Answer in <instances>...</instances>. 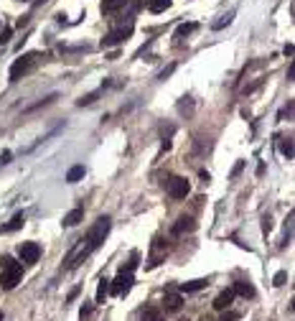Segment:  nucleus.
<instances>
[{
  "instance_id": "obj_20",
  "label": "nucleus",
  "mask_w": 295,
  "mask_h": 321,
  "mask_svg": "<svg viewBox=\"0 0 295 321\" xmlns=\"http://www.w3.org/2000/svg\"><path fill=\"white\" fill-rule=\"evenodd\" d=\"M280 153L290 160L292 158V138H280Z\"/></svg>"
},
{
  "instance_id": "obj_14",
  "label": "nucleus",
  "mask_w": 295,
  "mask_h": 321,
  "mask_svg": "<svg viewBox=\"0 0 295 321\" xmlns=\"http://www.w3.org/2000/svg\"><path fill=\"white\" fill-rule=\"evenodd\" d=\"M194 227H196V222H194L191 217H181V219L176 222V227H173V232H176V235H183V232H191Z\"/></svg>"
},
{
  "instance_id": "obj_30",
  "label": "nucleus",
  "mask_w": 295,
  "mask_h": 321,
  "mask_svg": "<svg viewBox=\"0 0 295 321\" xmlns=\"http://www.w3.org/2000/svg\"><path fill=\"white\" fill-rule=\"evenodd\" d=\"M89 313H92V306H89V303H87V306H82V318H84V316H89Z\"/></svg>"
},
{
  "instance_id": "obj_4",
  "label": "nucleus",
  "mask_w": 295,
  "mask_h": 321,
  "mask_svg": "<svg viewBox=\"0 0 295 321\" xmlns=\"http://www.w3.org/2000/svg\"><path fill=\"white\" fill-rule=\"evenodd\" d=\"M18 255L26 265H36L41 258V245L39 242H23V245H18Z\"/></svg>"
},
{
  "instance_id": "obj_25",
  "label": "nucleus",
  "mask_w": 295,
  "mask_h": 321,
  "mask_svg": "<svg viewBox=\"0 0 295 321\" xmlns=\"http://www.w3.org/2000/svg\"><path fill=\"white\" fill-rule=\"evenodd\" d=\"M11 34H13V28H6L3 34H0V44H8V39H11Z\"/></svg>"
},
{
  "instance_id": "obj_21",
  "label": "nucleus",
  "mask_w": 295,
  "mask_h": 321,
  "mask_svg": "<svg viewBox=\"0 0 295 321\" xmlns=\"http://www.w3.org/2000/svg\"><path fill=\"white\" fill-rule=\"evenodd\" d=\"M107 293H109V280L104 278V280H99V288H97V303H104Z\"/></svg>"
},
{
  "instance_id": "obj_10",
  "label": "nucleus",
  "mask_w": 295,
  "mask_h": 321,
  "mask_svg": "<svg viewBox=\"0 0 295 321\" xmlns=\"http://www.w3.org/2000/svg\"><path fill=\"white\" fill-rule=\"evenodd\" d=\"M23 222H26V214L23 212H18L8 224H3V227H0V235H8V232H16V230H21L23 227Z\"/></svg>"
},
{
  "instance_id": "obj_7",
  "label": "nucleus",
  "mask_w": 295,
  "mask_h": 321,
  "mask_svg": "<svg viewBox=\"0 0 295 321\" xmlns=\"http://www.w3.org/2000/svg\"><path fill=\"white\" fill-rule=\"evenodd\" d=\"M132 36V26H127V28H117V31H109L104 39H102V46L107 49V46H117V44H122V41H127Z\"/></svg>"
},
{
  "instance_id": "obj_2",
  "label": "nucleus",
  "mask_w": 295,
  "mask_h": 321,
  "mask_svg": "<svg viewBox=\"0 0 295 321\" xmlns=\"http://www.w3.org/2000/svg\"><path fill=\"white\" fill-rule=\"evenodd\" d=\"M21 278H23V265L6 255L3 260H0V288H3V291H13L21 283Z\"/></svg>"
},
{
  "instance_id": "obj_26",
  "label": "nucleus",
  "mask_w": 295,
  "mask_h": 321,
  "mask_svg": "<svg viewBox=\"0 0 295 321\" xmlns=\"http://www.w3.org/2000/svg\"><path fill=\"white\" fill-rule=\"evenodd\" d=\"M173 69H176V64H171V67H168V69H163V72H161V77H158V79H166V77H171V74H173Z\"/></svg>"
},
{
  "instance_id": "obj_1",
  "label": "nucleus",
  "mask_w": 295,
  "mask_h": 321,
  "mask_svg": "<svg viewBox=\"0 0 295 321\" xmlns=\"http://www.w3.org/2000/svg\"><path fill=\"white\" fill-rule=\"evenodd\" d=\"M109 227H112L109 217H99V219H97V224L89 230L87 240H82V242H87V245H84V250L79 252V258H77V260H71V263H69V268H77V265H79V260H84L92 250H97V247L104 242V237L109 235Z\"/></svg>"
},
{
  "instance_id": "obj_18",
  "label": "nucleus",
  "mask_w": 295,
  "mask_h": 321,
  "mask_svg": "<svg viewBox=\"0 0 295 321\" xmlns=\"http://www.w3.org/2000/svg\"><path fill=\"white\" fill-rule=\"evenodd\" d=\"M142 321H163V316H161V311H158V308L148 306V308L142 311Z\"/></svg>"
},
{
  "instance_id": "obj_15",
  "label": "nucleus",
  "mask_w": 295,
  "mask_h": 321,
  "mask_svg": "<svg viewBox=\"0 0 295 321\" xmlns=\"http://www.w3.org/2000/svg\"><path fill=\"white\" fill-rule=\"evenodd\" d=\"M84 174H87L84 166H71V169L66 171V181H69V184H77L79 179H84Z\"/></svg>"
},
{
  "instance_id": "obj_17",
  "label": "nucleus",
  "mask_w": 295,
  "mask_h": 321,
  "mask_svg": "<svg viewBox=\"0 0 295 321\" xmlns=\"http://www.w3.org/2000/svg\"><path fill=\"white\" fill-rule=\"evenodd\" d=\"M148 8L151 13H163L166 8H171V0H148Z\"/></svg>"
},
{
  "instance_id": "obj_12",
  "label": "nucleus",
  "mask_w": 295,
  "mask_h": 321,
  "mask_svg": "<svg viewBox=\"0 0 295 321\" xmlns=\"http://www.w3.org/2000/svg\"><path fill=\"white\" fill-rule=\"evenodd\" d=\"M232 291L239 293V296H244V298H252V296H254V285H252L249 280H237Z\"/></svg>"
},
{
  "instance_id": "obj_3",
  "label": "nucleus",
  "mask_w": 295,
  "mask_h": 321,
  "mask_svg": "<svg viewBox=\"0 0 295 321\" xmlns=\"http://www.w3.org/2000/svg\"><path fill=\"white\" fill-rule=\"evenodd\" d=\"M39 61H41V54H39V51L23 54L21 59H16V61H13V67H11V72H8V79H11V82L23 79L28 72H33V69H36V64H39Z\"/></svg>"
},
{
  "instance_id": "obj_11",
  "label": "nucleus",
  "mask_w": 295,
  "mask_h": 321,
  "mask_svg": "<svg viewBox=\"0 0 295 321\" xmlns=\"http://www.w3.org/2000/svg\"><path fill=\"white\" fill-rule=\"evenodd\" d=\"M82 219H84V209H82V207H77V209H71V212L64 217V222H61V224H64V227H77Z\"/></svg>"
},
{
  "instance_id": "obj_27",
  "label": "nucleus",
  "mask_w": 295,
  "mask_h": 321,
  "mask_svg": "<svg viewBox=\"0 0 295 321\" xmlns=\"http://www.w3.org/2000/svg\"><path fill=\"white\" fill-rule=\"evenodd\" d=\"M237 318H239V313H237V311H232V313H224V316H222V321H237Z\"/></svg>"
},
{
  "instance_id": "obj_29",
  "label": "nucleus",
  "mask_w": 295,
  "mask_h": 321,
  "mask_svg": "<svg viewBox=\"0 0 295 321\" xmlns=\"http://www.w3.org/2000/svg\"><path fill=\"white\" fill-rule=\"evenodd\" d=\"M262 230H265V232H270V230H272V222H270V217H265V222H262Z\"/></svg>"
},
{
  "instance_id": "obj_19",
  "label": "nucleus",
  "mask_w": 295,
  "mask_h": 321,
  "mask_svg": "<svg viewBox=\"0 0 295 321\" xmlns=\"http://www.w3.org/2000/svg\"><path fill=\"white\" fill-rule=\"evenodd\" d=\"M196 28H199V26H196V23H181V26H178V28H176V39H178V41H181V39H183V36H189V34H194V31H196Z\"/></svg>"
},
{
  "instance_id": "obj_24",
  "label": "nucleus",
  "mask_w": 295,
  "mask_h": 321,
  "mask_svg": "<svg viewBox=\"0 0 295 321\" xmlns=\"http://www.w3.org/2000/svg\"><path fill=\"white\" fill-rule=\"evenodd\" d=\"M94 100H97V92H92V94H87V97H82V100H79V105H92Z\"/></svg>"
},
{
  "instance_id": "obj_5",
  "label": "nucleus",
  "mask_w": 295,
  "mask_h": 321,
  "mask_svg": "<svg viewBox=\"0 0 295 321\" xmlns=\"http://www.w3.org/2000/svg\"><path fill=\"white\" fill-rule=\"evenodd\" d=\"M132 283H135V278H132V273H125V270H120V275L112 280V285H109V293H115V296H125L130 288H132Z\"/></svg>"
},
{
  "instance_id": "obj_32",
  "label": "nucleus",
  "mask_w": 295,
  "mask_h": 321,
  "mask_svg": "<svg viewBox=\"0 0 295 321\" xmlns=\"http://www.w3.org/2000/svg\"><path fill=\"white\" fill-rule=\"evenodd\" d=\"M39 3H46V0H39Z\"/></svg>"
},
{
  "instance_id": "obj_23",
  "label": "nucleus",
  "mask_w": 295,
  "mask_h": 321,
  "mask_svg": "<svg viewBox=\"0 0 295 321\" xmlns=\"http://www.w3.org/2000/svg\"><path fill=\"white\" fill-rule=\"evenodd\" d=\"M285 280H287V273H285V270H280V273L275 275V285H285Z\"/></svg>"
},
{
  "instance_id": "obj_6",
  "label": "nucleus",
  "mask_w": 295,
  "mask_h": 321,
  "mask_svg": "<svg viewBox=\"0 0 295 321\" xmlns=\"http://www.w3.org/2000/svg\"><path fill=\"white\" fill-rule=\"evenodd\" d=\"M168 194L173 197V199H186L189 197V191H191V186H189V181L186 179H181V176H173L171 181H168Z\"/></svg>"
},
{
  "instance_id": "obj_9",
  "label": "nucleus",
  "mask_w": 295,
  "mask_h": 321,
  "mask_svg": "<svg viewBox=\"0 0 295 321\" xmlns=\"http://www.w3.org/2000/svg\"><path fill=\"white\" fill-rule=\"evenodd\" d=\"M127 3H130V0H102L99 11H102V16H112V13H117L120 8H125Z\"/></svg>"
},
{
  "instance_id": "obj_16",
  "label": "nucleus",
  "mask_w": 295,
  "mask_h": 321,
  "mask_svg": "<svg viewBox=\"0 0 295 321\" xmlns=\"http://www.w3.org/2000/svg\"><path fill=\"white\" fill-rule=\"evenodd\" d=\"M206 285H209L206 280H189V283H181V293H196V291H201Z\"/></svg>"
},
{
  "instance_id": "obj_13",
  "label": "nucleus",
  "mask_w": 295,
  "mask_h": 321,
  "mask_svg": "<svg viewBox=\"0 0 295 321\" xmlns=\"http://www.w3.org/2000/svg\"><path fill=\"white\" fill-rule=\"evenodd\" d=\"M163 303H166L168 311H178V308L183 306V296H181V293H166Z\"/></svg>"
},
{
  "instance_id": "obj_31",
  "label": "nucleus",
  "mask_w": 295,
  "mask_h": 321,
  "mask_svg": "<svg viewBox=\"0 0 295 321\" xmlns=\"http://www.w3.org/2000/svg\"><path fill=\"white\" fill-rule=\"evenodd\" d=\"M3 318H6V313H3V311H0V321H3Z\"/></svg>"
},
{
  "instance_id": "obj_28",
  "label": "nucleus",
  "mask_w": 295,
  "mask_h": 321,
  "mask_svg": "<svg viewBox=\"0 0 295 321\" xmlns=\"http://www.w3.org/2000/svg\"><path fill=\"white\" fill-rule=\"evenodd\" d=\"M6 164H11V150H6L3 155H0V166H6Z\"/></svg>"
},
{
  "instance_id": "obj_22",
  "label": "nucleus",
  "mask_w": 295,
  "mask_h": 321,
  "mask_svg": "<svg viewBox=\"0 0 295 321\" xmlns=\"http://www.w3.org/2000/svg\"><path fill=\"white\" fill-rule=\"evenodd\" d=\"M232 18H234V11H229L227 16H222V21H216V23H214V28L219 31V28H224V26H229V23H232Z\"/></svg>"
},
{
  "instance_id": "obj_8",
  "label": "nucleus",
  "mask_w": 295,
  "mask_h": 321,
  "mask_svg": "<svg viewBox=\"0 0 295 321\" xmlns=\"http://www.w3.org/2000/svg\"><path fill=\"white\" fill-rule=\"evenodd\" d=\"M234 296H237V293H234L232 288H227V291H222V293H219V296L214 298V303H211V306H214L216 311H224V308H229V306H232Z\"/></svg>"
}]
</instances>
